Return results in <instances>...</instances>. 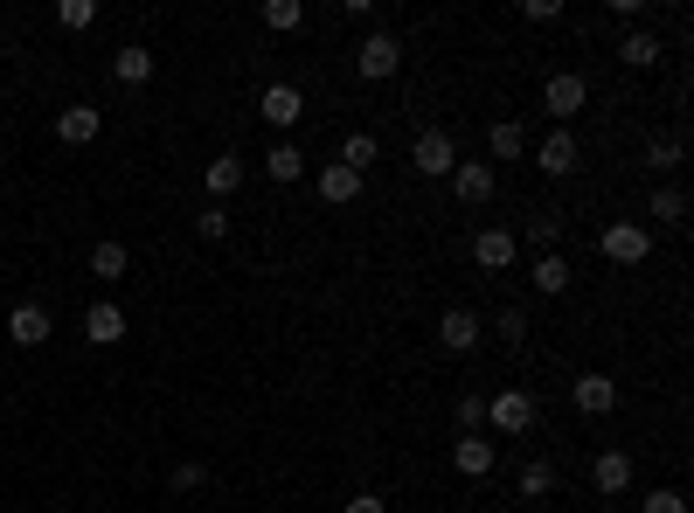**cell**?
<instances>
[{
    "label": "cell",
    "mask_w": 694,
    "mask_h": 513,
    "mask_svg": "<svg viewBox=\"0 0 694 513\" xmlns=\"http://www.w3.org/2000/svg\"><path fill=\"white\" fill-rule=\"evenodd\" d=\"M410 167H417V174H430V181H452V167H459V146H452V132H445V125L417 132V146H410Z\"/></svg>",
    "instance_id": "obj_1"
},
{
    "label": "cell",
    "mask_w": 694,
    "mask_h": 513,
    "mask_svg": "<svg viewBox=\"0 0 694 513\" xmlns=\"http://www.w3.org/2000/svg\"><path fill=\"white\" fill-rule=\"evenodd\" d=\"M354 70H362L368 84H389V77H397V70H403V42H397V35H382V28H375L368 42L354 49Z\"/></svg>",
    "instance_id": "obj_2"
},
{
    "label": "cell",
    "mask_w": 694,
    "mask_h": 513,
    "mask_svg": "<svg viewBox=\"0 0 694 513\" xmlns=\"http://www.w3.org/2000/svg\"><path fill=\"white\" fill-rule=\"evenodd\" d=\"M584 105H590V84L576 77V70H556V77L541 84V111H549V119H576Z\"/></svg>",
    "instance_id": "obj_3"
},
{
    "label": "cell",
    "mask_w": 694,
    "mask_h": 513,
    "mask_svg": "<svg viewBox=\"0 0 694 513\" xmlns=\"http://www.w3.org/2000/svg\"><path fill=\"white\" fill-rule=\"evenodd\" d=\"M486 424H494L500 437H521V430L535 424V395L528 389H500L494 403H486Z\"/></svg>",
    "instance_id": "obj_4"
},
{
    "label": "cell",
    "mask_w": 694,
    "mask_h": 513,
    "mask_svg": "<svg viewBox=\"0 0 694 513\" xmlns=\"http://www.w3.org/2000/svg\"><path fill=\"white\" fill-rule=\"evenodd\" d=\"M597 251H605L611 264H646V251H653V230H646V222H611V230L597 236Z\"/></svg>",
    "instance_id": "obj_5"
},
{
    "label": "cell",
    "mask_w": 694,
    "mask_h": 513,
    "mask_svg": "<svg viewBox=\"0 0 694 513\" xmlns=\"http://www.w3.org/2000/svg\"><path fill=\"white\" fill-rule=\"evenodd\" d=\"M479 340H486V319H479L473 306H452V313L438 319V347H445V354H473Z\"/></svg>",
    "instance_id": "obj_6"
},
{
    "label": "cell",
    "mask_w": 694,
    "mask_h": 513,
    "mask_svg": "<svg viewBox=\"0 0 694 513\" xmlns=\"http://www.w3.org/2000/svg\"><path fill=\"white\" fill-rule=\"evenodd\" d=\"M570 403L584 410V416H611V410H618V382L590 368V375H576V382H570Z\"/></svg>",
    "instance_id": "obj_7"
},
{
    "label": "cell",
    "mask_w": 694,
    "mask_h": 513,
    "mask_svg": "<svg viewBox=\"0 0 694 513\" xmlns=\"http://www.w3.org/2000/svg\"><path fill=\"white\" fill-rule=\"evenodd\" d=\"M98 132H105L98 105H63V111H56V139H63V146H90Z\"/></svg>",
    "instance_id": "obj_8"
},
{
    "label": "cell",
    "mask_w": 694,
    "mask_h": 513,
    "mask_svg": "<svg viewBox=\"0 0 694 513\" xmlns=\"http://www.w3.org/2000/svg\"><path fill=\"white\" fill-rule=\"evenodd\" d=\"M452 465L465 472V479H486V472H494V465H500V444H486V437H479V430H465V437H459V444H452Z\"/></svg>",
    "instance_id": "obj_9"
},
{
    "label": "cell",
    "mask_w": 694,
    "mask_h": 513,
    "mask_svg": "<svg viewBox=\"0 0 694 513\" xmlns=\"http://www.w3.org/2000/svg\"><path fill=\"white\" fill-rule=\"evenodd\" d=\"M452 195H459L465 208L494 201V167H486V160H459V167H452Z\"/></svg>",
    "instance_id": "obj_10"
},
{
    "label": "cell",
    "mask_w": 694,
    "mask_h": 513,
    "mask_svg": "<svg viewBox=\"0 0 694 513\" xmlns=\"http://www.w3.org/2000/svg\"><path fill=\"white\" fill-rule=\"evenodd\" d=\"M590 486L605 492V500L632 492V459H625V451H597V459H590Z\"/></svg>",
    "instance_id": "obj_11"
},
{
    "label": "cell",
    "mask_w": 694,
    "mask_h": 513,
    "mask_svg": "<svg viewBox=\"0 0 694 513\" xmlns=\"http://www.w3.org/2000/svg\"><path fill=\"white\" fill-rule=\"evenodd\" d=\"M257 111H265V125H278V132H292L299 119H306V98H299L292 84H265V105H257Z\"/></svg>",
    "instance_id": "obj_12"
},
{
    "label": "cell",
    "mask_w": 694,
    "mask_h": 513,
    "mask_svg": "<svg viewBox=\"0 0 694 513\" xmlns=\"http://www.w3.org/2000/svg\"><path fill=\"white\" fill-rule=\"evenodd\" d=\"M514 251H521L514 230H479V236H473V264H479V271H508Z\"/></svg>",
    "instance_id": "obj_13"
},
{
    "label": "cell",
    "mask_w": 694,
    "mask_h": 513,
    "mask_svg": "<svg viewBox=\"0 0 694 513\" xmlns=\"http://www.w3.org/2000/svg\"><path fill=\"white\" fill-rule=\"evenodd\" d=\"M84 333H90V347H119V340H125V313L111 306V298H98V306L84 313Z\"/></svg>",
    "instance_id": "obj_14"
},
{
    "label": "cell",
    "mask_w": 694,
    "mask_h": 513,
    "mask_svg": "<svg viewBox=\"0 0 694 513\" xmlns=\"http://www.w3.org/2000/svg\"><path fill=\"white\" fill-rule=\"evenodd\" d=\"M8 340H22V347H42V340H49V313L35 306V298H22V306L8 313Z\"/></svg>",
    "instance_id": "obj_15"
},
{
    "label": "cell",
    "mask_w": 694,
    "mask_h": 513,
    "mask_svg": "<svg viewBox=\"0 0 694 513\" xmlns=\"http://www.w3.org/2000/svg\"><path fill=\"white\" fill-rule=\"evenodd\" d=\"M486 154H494V160H521V154H528V125H521V119H494V125H486Z\"/></svg>",
    "instance_id": "obj_16"
},
{
    "label": "cell",
    "mask_w": 694,
    "mask_h": 513,
    "mask_svg": "<svg viewBox=\"0 0 694 513\" xmlns=\"http://www.w3.org/2000/svg\"><path fill=\"white\" fill-rule=\"evenodd\" d=\"M660 35H646V28H632L625 35V42H618V63H625V70H653V63H660Z\"/></svg>",
    "instance_id": "obj_17"
},
{
    "label": "cell",
    "mask_w": 694,
    "mask_h": 513,
    "mask_svg": "<svg viewBox=\"0 0 694 513\" xmlns=\"http://www.w3.org/2000/svg\"><path fill=\"white\" fill-rule=\"evenodd\" d=\"M111 77H119V84H146V77H154V49L125 42L119 56H111Z\"/></svg>",
    "instance_id": "obj_18"
},
{
    "label": "cell",
    "mask_w": 694,
    "mask_h": 513,
    "mask_svg": "<svg viewBox=\"0 0 694 513\" xmlns=\"http://www.w3.org/2000/svg\"><path fill=\"white\" fill-rule=\"evenodd\" d=\"M375 160H382V146H375V132H348V139H341V167H348V174H368Z\"/></svg>",
    "instance_id": "obj_19"
},
{
    "label": "cell",
    "mask_w": 694,
    "mask_h": 513,
    "mask_svg": "<svg viewBox=\"0 0 694 513\" xmlns=\"http://www.w3.org/2000/svg\"><path fill=\"white\" fill-rule=\"evenodd\" d=\"M354 195H362V174H348V167H320V201L348 208Z\"/></svg>",
    "instance_id": "obj_20"
},
{
    "label": "cell",
    "mask_w": 694,
    "mask_h": 513,
    "mask_svg": "<svg viewBox=\"0 0 694 513\" xmlns=\"http://www.w3.org/2000/svg\"><path fill=\"white\" fill-rule=\"evenodd\" d=\"M541 174H576V139L570 132H549V139H541Z\"/></svg>",
    "instance_id": "obj_21"
},
{
    "label": "cell",
    "mask_w": 694,
    "mask_h": 513,
    "mask_svg": "<svg viewBox=\"0 0 694 513\" xmlns=\"http://www.w3.org/2000/svg\"><path fill=\"white\" fill-rule=\"evenodd\" d=\"M243 181H251V167H243L236 154H216V160H209V195H236Z\"/></svg>",
    "instance_id": "obj_22"
},
{
    "label": "cell",
    "mask_w": 694,
    "mask_h": 513,
    "mask_svg": "<svg viewBox=\"0 0 694 513\" xmlns=\"http://www.w3.org/2000/svg\"><path fill=\"white\" fill-rule=\"evenodd\" d=\"M535 292H541V298L570 292V264H562L556 251H541V257H535Z\"/></svg>",
    "instance_id": "obj_23"
},
{
    "label": "cell",
    "mask_w": 694,
    "mask_h": 513,
    "mask_svg": "<svg viewBox=\"0 0 694 513\" xmlns=\"http://www.w3.org/2000/svg\"><path fill=\"white\" fill-rule=\"evenodd\" d=\"M549 492H556V465L528 459V465H521V500H549Z\"/></svg>",
    "instance_id": "obj_24"
},
{
    "label": "cell",
    "mask_w": 694,
    "mask_h": 513,
    "mask_svg": "<svg viewBox=\"0 0 694 513\" xmlns=\"http://www.w3.org/2000/svg\"><path fill=\"white\" fill-rule=\"evenodd\" d=\"M265 174H271V181H299V174H306V154H299V146H271V154H265Z\"/></svg>",
    "instance_id": "obj_25"
},
{
    "label": "cell",
    "mask_w": 694,
    "mask_h": 513,
    "mask_svg": "<svg viewBox=\"0 0 694 513\" xmlns=\"http://www.w3.org/2000/svg\"><path fill=\"white\" fill-rule=\"evenodd\" d=\"M125 243H98V251H90V278H125Z\"/></svg>",
    "instance_id": "obj_26"
},
{
    "label": "cell",
    "mask_w": 694,
    "mask_h": 513,
    "mask_svg": "<svg viewBox=\"0 0 694 513\" xmlns=\"http://www.w3.org/2000/svg\"><path fill=\"white\" fill-rule=\"evenodd\" d=\"M299 22H306V8H299V0H265V28H271V35H292Z\"/></svg>",
    "instance_id": "obj_27"
},
{
    "label": "cell",
    "mask_w": 694,
    "mask_h": 513,
    "mask_svg": "<svg viewBox=\"0 0 694 513\" xmlns=\"http://www.w3.org/2000/svg\"><path fill=\"white\" fill-rule=\"evenodd\" d=\"M681 216H687L681 187H653V222H681Z\"/></svg>",
    "instance_id": "obj_28"
},
{
    "label": "cell",
    "mask_w": 694,
    "mask_h": 513,
    "mask_svg": "<svg viewBox=\"0 0 694 513\" xmlns=\"http://www.w3.org/2000/svg\"><path fill=\"white\" fill-rule=\"evenodd\" d=\"M56 22H63V28H90V22H98V0H63Z\"/></svg>",
    "instance_id": "obj_29"
},
{
    "label": "cell",
    "mask_w": 694,
    "mask_h": 513,
    "mask_svg": "<svg viewBox=\"0 0 694 513\" xmlns=\"http://www.w3.org/2000/svg\"><path fill=\"white\" fill-rule=\"evenodd\" d=\"M640 513H687V500H681L673 486H653L646 500H640Z\"/></svg>",
    "instance_id": "obj_30"
},
{
    "label": "cell",
    "mask_w": 694,
    "mask_h": 513,
    "mask_svg": "<svg viewBox=\"0 0 694 513\" xmlns=\"http://www.w3.org/2000/svg\"><path fill=\"white\" fill-rule=\"evenodd\" d=\"M646 167H681V139H646Z\"/></svg>",
    "instance_id": "obj_31"
},
{
    "label": "cell",
    "mask_w": 694,
    "mask_h": 513,
    "mask_svg": "<svg viewBox=\"0 0 694 513\" xmlns=\"http://www.w3.org/2000/svg\"><path fill=\"white\" fill-rule=\"evenodd\" d=\"M556 236H562V222H556V216H535V222H528V243H535V257H541V251H556Z\"/></svg>",
    "instance_id": "obj_32"
},
{
    "label": "cell",
    "mask_w": 694,
    "mask_h": 513,
    "mask_svg": "<svg viewBox=\"0 0 694 513\" xmlns=\"http://www.w3.org/2000/svg\"><path fill=\"white\" fill-rule=\"evenodd\" d=\"M195 230H202V243H222V236H230V216H222V208L209 201V208H202V222H195Z\"/></svg>",
    "instance_id": "obj_33"
},
{
    "label": "cell",
    "mask_w": 694,
    "mask_h": 513,
    "mask_svg": "<svg viewBox=\"0 0 694 513\" xmlns=\"http://www.w3.org/2000/svg\"><path fill=\"white\" fill-rule=\"evenodd\" d=\"M494 333L508 340V347H521V340H528V313H500V319H494Z\"/></svg>",
    "instance_id": "obj_34"
},
{
    "label": "cell",
    "mask_w": 694,
    "mask_h": 513,
    "mask_svg": "<svg viewBox=\"0 0 694 513\" xmlns=\"http://www.w3.org/2000/svg\"><path fill=\"white\" fill-rule=\"evenodd\" d=\"M459 424H465V430L486 424V395H459Z\"/></svg>",
    "instance_id": "obj_35"
},
{
    "label": "cell",
    "mask_w": 694,
    "mask_h": 513,
    "mask_svg": "<svg viewBox=\"0 0 694 513\" xmlns=\"http://www.w3.org/2000/svg\"><path fill=\"white\" fill-rule=\"evenodd\" d=\"M562 0H521V22H556Z\"/></svg>",
    "instance_id": "obj_36"
},
{
    "label": "cell",
    "mask_w": 694,
    "mask_h": 513,
    "mask_svg": "<svg viewBox=\"0 0 694 513\" xmlns=\"http://www.w3.org/2000/svg\"><path fill=\"white\" fill-rule=\"evenodd\" d=\"M341 513H389V500H382V492H354Z\"/></svg>",
    "instance_id": "obj_37"
},
{
    "label": "cell",
    "mask_w": 694,
    "mask_h": 513,
    "mask_svg": "<svg viewBox=\"0 0 694 513\" xmlns=\"http://www.w3.org/2000/svg\"><path fill=\"white\" fill-rule=\"evenodd\" d=\"M174 486H181V492H195V486H202V465H195V459L174 465Z\"/></svg>",
    "instance_id": "obj_38"
},
{
    "label": "cell",
    "mask_w": 694,
    "mask_h": 513,
    "mask_svg": "<svg viewBox=\"0 0 694 513\" xmlns=\"http://www.w3.org/2000/svg\"><path fill=\"white\" fill-rule=\"evenodd\" d=\"M597 513H605V506H597Z\"/></svg>",
    "instance_id": "obj_39"
}]
</instances>
